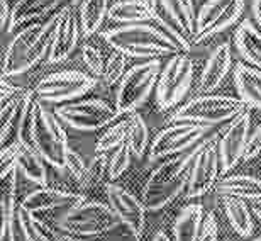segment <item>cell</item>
Instances as JSON below:
<instances>
[{
    "mask_svg": "<svg viewBox=\"0 0 261 241\" xmlns=\"http://www.w3.org/2000/svg\"><path fill=\"white\" fill-rule=\"evenodd\" d=\"M134 114L136 112L121 116L111 126H107V129L100 134V138L95 143V153H111V151L126 143L130 126H133L134 120Z\"/></svg>",
    "mask_w": 261,
    "mask_h": 241,
    "instance_id": "f546056e",
    "label": "cell"
},
{
    "mask_svg": "<svg viewBox=\"0 0 261 241\" xmlns=\"http://www.w3.org/2000/svg\"><path fill=\"white\" fill-rule=\"evenodd\" d=\"M85 201V197L80 194H73L66 190H60V188H51V187H39L36 190L29 192L28 196L22 199V202L19 204L20 209L28 211L31 214H48L53 211H58L63 214L68 209L75 207L76 204Z\"/></svg>",
    "mask_w": 261,
    "mask_h": 241,
    "instance_id": "ac0fdd59",
    "label": "cell"
},
{
    "mask_svg": "<svg viewBox=\"0 0 261 241\" xmlns=\"http://www.w3.org/2000/svg\"><path fill=\"white\" fill-rule=\"evenodd\" d=\"M56 26V14L44 22H36L19 29L5 46L2 60V77L10 78L29 71L46 56L48 58L53 33Z\"/></svg>",
    "mask_w": 261,
    "mask_h": 241,
    "instance_id": "7a4b0ae2",
    "label": "cell"
},
{
    "mask_svg": "<svg viewBox=\"0 0 261 241\" xmlns=\"http://www.w3.org/2000/svg\"><path fill=\"white\" fill-rule=\"evenodd\" d=\"M82 29L78 12L75 5H65L56 12V26L53 33V43H51L48 63H61L68 60L75 51L78 39H80Z\"/></svg>",
    "mask_w": 261,
    "mask_h": 241,
    "instance_id": "e0dca14e",
    "label": "cell"
},
{
    "mask_svg": "<svg viewBox=\"0 0 261 241\" xmlns=\"http://www.w3.org/2000/svg\"><path fill=\"white\" fill-rule=\"evenodd\" d=\"M126 66H127V56L119 53L114 50L109 58L106 60V70H103V82L109 87L119 85V82L122 80V77L126 75Z\"/></svg>",
    "mask_w": 261,
    "mask_h": 241,
    "instance_id": "836d02e7",
    "label": "cell"
},
{
    "mask_svg": "<svg viewBox=\"0 0 261 241\" xmlns=\"http://www.w3.org/2000/svg\"><path fill=\"white\" fill-rule=\"evenodd\" d=\"M19 174L24 175L29 182L36 183L39 187H46L48 183V172H46V161L43 160L34 148L22 146L17 158Z\"/></svg>",
    "mask_w": 261,
    "mask_h": 241,
    "instance_id": "4dcf8cb0",
    "label": "cell"
},
{
    "mask_svg": "<svg viewBox=\"0 0 261 241\" xmlns=\"http://www.w3.org/2000/svg\"><path fill=\"white\" fill-rule=\"evenodd\" d=\"M248 109L249 107L239 97L203 93L180 106L171 120H189V123L214 128L217 124L231 123Z\"/></svg>",
    "mask_w": 261,
    "mask_h": 241,
    "instance_id": "8992f818",
    "label": "cell"
},
{
    "mask_svg": "<svg viewBox=\"0 0 261 241\" xmlns=\"http://www.w3.org/2000/svg\"><path fill=\"white\" fill-rule=\"evenodd\" d=\"M109 9H111V0H80L76 12L83 38H90L100 29Z\"/></svg>",
    "mask_w": 261,
    "mask_h": 241,
    "instance_id": "d4e9b609",
    "label": "cell"
},
{
    "mask_svg": "<svg viewBox=\"0 0 261 241\" xmlns=\"http://www.w3.org/2000/svg\"><path fill=\"white\" fill-rule=\"evenodd\" d=\"M259 155H261V123L251 128V133H249L248 144H246V153H244V161L258 158Z\"/></svg>",
    "mask_w": 261,
    "mask_h": 241,
    "instance_id": "60d3db41",
    "label": "cell"
},
{
    "mask_svg": "<svg viewBox=\"0 0 261 241\" xmlns=\"http://www.w3.org/2000/svg\"><path fill=\"white\" fill-rule=\"evenodd\" d=\"M251 211H253L254 216H256L261 221V199H259V201H253L251 202Z\"/></svg>",
    "mask_w": 261,
    "mask_h": 241,
    "instance_id": "f6af8a7d",
    "label": "cell"
},
{
    "mask_svg": "<svg viewBox=\"0 0 261 241\" xmlns=\"http://www.w3.org/2000/svg\"><path fill=\"white\" fill-rule=\"evenodd\" d=\"M98 78L83 71H56L44 77L34 88L39 102L70 104L97 87Z\"/></svg>",
    "mask_w": 261,
    "mask_h": 241,
    "instance_id": "8fae6325",
    "label": "cell"
},
{
    "mask_svg": "<svg viewBox=\"0 0 261 241\" xmlns=\"http://www.w3.org/2000/svg\"><path fill=\"white\" fill-rule=\"evenodd\" d=\"M55 114L61 123L82 133H95L121 117L116 106H111L109 102L98 101V99L63 104L56 107Z\"/></svg>",
    "mask_w": 261,
    "mask_h": 241,
    "instance_id": "30bf717a",
    "label": "cell"
},
{
    "mask_svg": "<svg viewBox=\"0 0 261 241\" xmlns=\"http://www.w3.org/2000/svg\"><path fill=\"white\" fill-rule=\"evenodd\" d=\"M34 97V92L9 83L7 78L2 80L0 90V143L2 148L9 144V138L17 134V128L28 102Z\"/></svg>",
    "mask_w": 261,
    "mask_h": 241,
    "instance_id": "2e32d148",
    "label": "cell"
},
{
    "mask_svg": "<svg viewBox=\"0 0 261 241\" xmlns=\"http://www.w3.org/2000/svg\"><path fill=\"white\" fill-rule=\"evenodd\" d=\"M107 204L111 206L114 214L121 221L122 226H126L127 231L136 239L141 238L146 224V207L141 199L133 196L127 188L109 182L106 187Z\"/></svg>",
    "mask_w": 261,
    "mask_h": 241,
    "instance_id": "5bb4252c",
    "label": "cell"
},
{
    "mask_svg": "<svg viewBox=\"0 0 261 241\" xmlns=\"http://www.w3.org/2000/svg\"><path fill=\"white\" fill-rule=\"evenodd\" d=\"M82 60L85 63L87 70L90 71V75L95 78L103 77V70H106V60H103L102 53L98 51L95 46L85 44L82 48Z\"/></svg>",
    "mask_w": 261,
    "mask_h": 241,
    "instance_id": "8d00e7d4",
    "label": "cell"
},
{
    "mask_svg": "<svg viewBox=\"0 0 261 241\" xmlns=\"http://www.w3.org/2000/svg\"><path fill=\"white\" fill-rule=\"evenodd\" d=\"M163 68V61L144 60L139 65L130 66L119 82L116 92V109L121 116L133 114L151 97L158 85V78Z\"/></svg>",
    "mask_w": 261,
    "mask_h": 241,
    "instance_id": "52a82bcc",
    "label": "cell"
},
{
    "mask_svg": "<svg viewBox=\"0 0 261 241\" xmlns=\"http://www.w3.org/2000/svg\"><path fill=\"white\" fill-rule=\"evenodd\" d=\"M10 15H12V7L9 5V0H0V22L4 33H9Z\"/></svg>",
    "mask_w": 261,
    "mask_h": 241,
    "instance_id": "b9f144b4",
    "label": "cell"
},
{
    "mask_svg": "<svg viewBox=\"0 0 261 241\" xmlns=\"http://www.w3.org/2000/svg\"><path fill=\"white\" fill-rule=\"evenodd\" d=\"M234 44L248 65L261 70V31L249 19L238 26Z\"/></svg>",
    "mask_w": 261,
    "mask_h": 241,
    "instance_id": "cb8c5ba5",
    "label": "cell"
},
{
    "mask_svg": "<svg viewBox=\"0 0 261 241\" xmlns=\"http://www.w3.org/2000/svg\"><path fill=\"white\" fill-rule=\"evenodd\" d=\"M65 4V0H17L12 7V15H10L9 33H12L17 28H25V26L44 22V17Z\"/></svg>",
    "mask_w": 261,
    "mask_h": 241,
    "instance_id": "ffe728a7",
    "label": "cell"
},
{
    "mask_svg": "<svg viewBox=\"0 0 261 241\" xmlns=\"http://www.w3.org/2000/svg\"><path fill=\"white\" fill-rule=\"evenodd\" d=\"M207 211L200 204L184 207L173 223V241H197Z\"/></svg>",
    "mask_w": 261,
    "mask_h": 241,
    "instance_id": "484cf974",
    "label": "cell"
},
{
    "mask_svg": "<svg viewBox=\"0 0 261 241\" xmlns=\"http://www.w3.org/2000/svg\"><path fill=\"white\" fill-rule=\"evenodd\" d=\"M234 83L239 99L249 109L261 111V70L248 63H238L234 68Z\"/></svg>",
    "mask_w": 261,
    "mask_h": 241,
    "instance_id": "7402d4cb",
    "label": "cell"
},
{
    "mask_svg": "<svg viewBox=\"0 0 261 241\" xmlns=\"http://www.w3.org/2000/svg\"><path fill=\"white\" fill-rule=\"evenodd\" d=\"M211 131V126L189 123V120H171V124L161 129L151 141L148 158L149 161H160L185 153L205 139Z\"/></svg>",
    "mask_w": 261,
    "mask_h": 241,
    "instance_id": "ba28073f",
    "label": "cell"
},
{
    "mask_svg": "<svg viewBox=\"0 0 261 241\" xmlns=\"http://www.w3.org/2000/svg\"><path fill=\"white\" fill-rule=\"evenodd\" d=\"M130 160H133V151H130L127 141L121 144L119 148L112 151V155L109 156V166H107V179L114 182L119 179L124 172L129 168Z\"/></svg>",
    "mask_w": 261,
    "mask_h": 241,
    "instance_id": "d6a6232c",
    "label": "cell"
},
{
    "mask_svg": "<svg viewBox=\"0 0 261 241\" xmlns=\"http://www.w3.org/2000/svg\"><path fill=\"white\" fill-rule=\"evenodd\" d=\"M246 0H205L197 10L194 43H202L238 24Z\"/></svg>",
    "mask_w": 261,
    "mask_h": 241,
    "instance_id": "4fadbf2b",
    "label": "cell"
},
{
    "mask_svg": "<svg viewBox=\"0 0 261 241\" xmlns=\"http://www.w3.org/2000/svg\"><path fill=\"white\" fill-rule=\"evenodd\" d=\"M195 65L187 55L171 56L161 68L158 85H156V102L160 109H171L184 101L194 82Z\"/></svg>",
    "mask_w": 261,
    "mask_h": 241,
    "instance_id": "9c48e42d",
    "label": "cell"
},
{
    "mask_svg": "<svg viewBox=\"0 0 261 241\" xmlns=\"http://www.w3.org/2000/svg\"><path fill=\"white\" fill-rule=\"evenodd\" d=\"M232 68V53L231 44L221 43L216 50L208 55L205 66L198 78V92L200 93H212L221 83L226 80Z\"/></svg>",
    "mask_w": 261,
    "mask_h": 241,
    "instance_id": "d6986e66",
    "label": "cell"
},
{
    "mask_svg": "<svg viewBox=\"0 0 261 241\" xmlns=\"http://www.w3.org/2000/svg\"><path fill=\"white\" fill-rule=\"evenodd\" d=\"M20 148H22V144H20L17 139L10 141L9 144H5L2 148V175L0 177H5L12 170L17 168V158H19Z\"/></svg>",
    "mask_w": 261,
    "mask_h": 241,
    "instance_id": "f35d334b",
    "label": "cell"
},
{
    "mask_svg": "<svg viewBox=\"0 0 261 241\" xmlns=\"http://www.w3.org/2000/svg\"><path fill=\"white\" fill-rule=\"evenodd\" d=\"M90 161L92 160H87L85 156L80 155L78 151L71 150L68 151V156H66V170L70 172V175L75 179L80 187L83 188L87 182V177H88V168H90Z\"/></svg>",
    "mask_w": 261,
    "mask_h": 241,
    "instance_id": "e575fe53",
    "label": "cell"
},
{
    "mask_svg": "<svg viewBox=\"0 0 261 241\" xmlns=\"http://www.w3.org/2000/svg\"><path fill=\"white\" fill-rule=\"evenodd\" d=\"M217 196L221 197H236L243 201H259L261 199V179L253 175L232 174L226 175L216 185Z\"/></svg>",
    "mask_w": 261,
    "mask_h": 241,
    "instance_id": "603a6c76",
    "label": "cell"
},
{
    "mask_svg": "<svg viewBox=\"0 0 261 241\" xmlns=\"http://www.w3.org/2000/svg\"><path fill=\"white\" fill-rule=\"evenodd\" d=\"M219 136L212 134L198 144V153L192 163L189 182H187V197L198 199L207 196L216 188L221 175V155H219Z\"/></svg>",
    "mask_w": 261,
    "mask_h": 241,
    "instance_id": "7c38bea8",
    "label": "cell"
},
{
    "mask_svg": "<svg viewBox=\"0 0 261 241\" xmlns=\"http://www.w3.org/2000/svg\"><path fill=\"white\" fill-rule=\"evenodd\" d=\"M151 241H173V239H171L168 234H165L163 231H158L153 238H151Z\"/></svg>",
    "mask_w": 261,
    "mask_h": 241,
    "instance_id": "bcb514c9",
    "label": "cell"
},
{
    "mask_svg": "<svg viewBox=\"0 0 261 241\" xmlns=\"http://www.w3.org/2000/svg\"><path fill=\"white\" fill-rule=\"evenodd\" d=\"M17 226L25 241H63V236L43 219L24 209H17Z\"/></svg>",
    "mask_w": 261,
    "mask_h": 241,
    "instance_id": "4316f807",
    "label": "cell"
},
{
    "mask_svg": "<svg viewBox=\"0 0 261 241\" xmlns=\"http://www.w3.org/2000/svg\"><path fill=\"white\" fill-rule=\"evenodd\" d=\"M251 12H253L254 26L261 31V0H251Z\"/></svg>",
    "mask_w": 261,
    "mask_h": 241,
    "instance_id": "7bdbcfd3",
    "label": "cell"
},
{
    "mask_svg": "<svg viewBox=\"0 0 261 241\" xmlns=\"http://www.w3.org/2000/svg\"><path fill=\"white\" fill-rule=\"evenodd\" d=\"M146 9L149 10V14L154 17V14L160 12V0H139Z\"/></svg>",
    "mask_w": 261,
    "mask_h": 241,
    "instance_id": "ee69618b",
    "label": "cell"
},
{
    "mask_svg": "<svg viewBox=\"0 0 261 241\" xmlns=\"http://www.w3.org/2000/svg\"><path fill=\"white\" fill-rule=\"evenodd\" d=\"M121 221L109 204L83 201L55 219L56 229L75 238L90 239L116 229Z\"/></svg>",
    "mask_w": 261,
    "mask_h": 241,
    "instance_id": "277c9868",
    "label": "cell"
},
{
    "mask_svg": "<svg viewBox=\"0 0 261 241\" xmlns=\"http://www.w3.org/2000/svg\"><path fill=\"white\" fill-rule=\"evenodd\" d=\"M258 158H259V174H261V155L258 156Z\"/></svg>",
    "mask_w": 261,
    "mask_h": 241,
    "instance_id": "681fc988",
    "label": "cell"
},
{
    "mask_svg": "<svg viewBox=\"0 0 261 241\" xmlns=\"http://www.w3.org/2000/svg\"><path fill=\"white\" fill-rule=\"evenodd\" d=\"M198 144L185 153L166 158L151 172V175L144 183L143 196H141L146 211H161L173 202L181 192L187 190L189 174L198 153Z\"/></svg>",
    "mask_w": 261,
    "mask_h": 241,
    "instance_id": "3957f363",
    "label": "cell"
},
{
    "mask_svg": "<svg viewBox=\"0 0 261 241\" xmlns=\"http://www.w3.org/2000/svg\"><path fill=\"white\" fill-rule=\"evenodd\" d=\"M224 212L236 234L241 238H248L253 233V211L246 201L236 197H224Z\"/></svg>",
    "mask_w": 261,
    "mask_h": 241,
    "instance_id": "83f0119b",
    "label": "cell"
},
{
    "mask_svg": "<svg viewBox=\"0 0 261 241\" xmlns=\"http://www.w3.org/2000/svg\"><path fill=\"white\" fill-rule=\"evenodd\" d=\"M63 241H88V239H83V238H75V236H70V234H63Z\"/></svg>",
    "mask_w": 261,
    "mask_h": 241,
    "instance_id": "7dc6e473",
    "label": "cell"
},
{
    "mask_svg": "<svg viewBox=\"0 0 261 241\" xmlns=\"http://www.w3.org/2000/svg\"><path fill=\"white\" fill-rule=\"evenodd\" d=\"M160 10L187 39L194 43L197 20L194 0H160Z\"/></svg>",
    "mask_w": 261,
    "mask_h": 241,
    "instance_id": "44dd1931",
    "label": "cell"
},
{
    "mask_svg": "<svg viewBox=\"0 0 261 241\" xmlns=\"http://www.w3.org/2000/svg\"><path fill=\"white\" fill-rule=\"evenodd\" d=\"M251 241H261V236H256V238H253Z\"/></svg>",
    "mask_w": 261,
    "mask_h": 241,
    "instance_id": "c3c4849f",
    "label": "cell"
},
{
    "mask_svg": "<svg viewBox=\"0 0 261 241\" xmlns=\"http://www.w3.org/2000/svg\"><path fill=\"white\" fill-rule=\"evenodd\" d=\"M251 112L249 109L231 120L227 129L219 139V155H221V175H227L239 161L244 160L249 133H251Z\"/></svg>",
    "mask_w": 261,
    "mask_h": 241,
    "instance_id": "9a60e30c",
    "label": "cell"
},
{
    "mask_svg": "<svg viewBox=\"0 0 261 241\" xmlns=\"http://www.w3.org/2000/svg\"><path fill=\"white\" fill-rule=\"evenodd\" d=\"M112 50L139 60H156L163 56L187 55L185 50L156 22L119 26L102 33Z\"/></svg>",
    "mask_w": 261,
    "mask_h": 241,
    "instance_id": "6da1fadb",
    "label": "cell"
},
{
    "mask_svg": "<svg viewBox=\"0 0 261 241\" xmlns=\"http://www.w3.org/2000/svg\"><path fill=\"white\" fill-rule=\"evenodd\" d=\"M107 166H109V153H95V156L90 161L88 168V177L83 188H88L100 182L103 177H107Z\"/></svg>",
    "mask_w": 261,
    "mask_h": 241,
    "instance_id": "74e56055",
    "label": "cell"
},
{
    "mask_svg": "<svg viewBox=\"0 0 261 241\" xmlns=\"http://www.w3.org/2000/svg\"><path fill=\"white\" fill-rule=\"evenodd\" d=\"M107 17L121 26L153 22V15L139 0H117L116 4L111 5Z\"/></svg>",
    "mask_w": 261,
    "mask_h": 241,
    "instance_id": "f1b7e54d",
    "label": "cell"
},
{
    "mask_svg": "<svg viewBox=\"0 0 261 241\" xmlns=\"http://www.w3.org/2000/svg\"><path fill=\"white\" fill-rule=\"evenodd\" d=\"M127 144L130 151H133L134 158H143L146 151L149 150V131L146 126L144 119L139 116L138 112L134 114L133 126H130L129 136H127Z\"/></svg>",
    "mask_w": 261,
    "mask_h": 241,
    "instance_id": "1f68e13d",
    "label": "cell"
},
{
    "mask_svg": "<svg viewBox=\"0 0 261 241\" xmlns=\"http://www.w3.org/2000/svg\"><path fill=\"white\" fill-rule=\"evenodd\" d=\"M219 238V223L214 212H207L202 221L200 233H198L197 241H217Z\"/></svg>",
    "mask_w": 261,
    "mask_h": 241,
    "instance_id": "ab89813d",
    "label": "cell"
},
{
    "mask_svg": "<svg viewBox=\"0 0 261 241\" xmlns=\"http://www.w3.org/2000/svg\"><path fill=\"white\" fill-rule=\"evenodd\" d=\"M34 97L31 99L25 106L22 117H20L19 128H17V134H15V139L19 141L22 146H28V148H33V124H34Z\"/></svg>",
    "mask_w": 261,
    "mask_h": 241,
    "instance_id": "d590c367",
    "label": "cell"
},
{
    "mask_svg": "<svg viewBox=\"0 0 261 241\" xmlns=\"http://www.w3.org/2000/svg\"><path fill=\"white\" fill-rule=\"evenodd\" d=\"M33 148L43 160L56 170H66V156L70 151L68 134L55 112L43 107L39 101L34 102Z\"/></svg>",
    "mask_w": 261,
    "mask_h": 241,
    "instance_id": "5b68a950",
    "label": "cell"
}]
</instances>
